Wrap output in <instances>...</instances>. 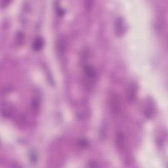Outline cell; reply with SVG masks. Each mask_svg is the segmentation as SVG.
Segmentation results:
<instances>
[{
    "label": "cell",
    "instance_id": "obj_1",
    "mask_svg": "<svg viewBox=\"0 0 168 168\" xmlns=\"http://www.w3.org/2000/svg\"><path fill=\"white\" fill-rule=\"evenodd\" d=\"M85 84L88 86V89H91L92 86L95 84V80L96 79V74L95 70L90 66L85 67Z\"/></svg>",
    "mask_w": 168,
    "mask_h": 168
},
{
    "label": "cell",
    "instance_id": "obj_2",
    "mask_svg": "<svg viewBox=\"0 0 168 168\" xmlns=\"http://www.w3.org/2000/svg\"><path fill=\"white\" fill-rule=\"evenodd\" d=\"M42 41L41 40H38L35 42V45H34V48L36 49V50H39L42 47Z\"/></svg>",
    "mask_w": 168,
    "mask_h": 168
}]
</instances>
